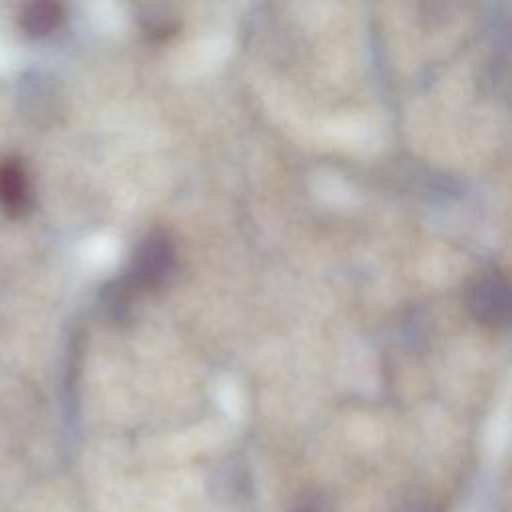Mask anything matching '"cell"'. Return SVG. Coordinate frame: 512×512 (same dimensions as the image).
I'll use <instances>...</instances> for the list:
<instances>
[{
	"mask_svg": "<svg viewBox=\"0 0 512 512\" xmlns=\"http://www.w3.org/2000/svg\"><path fill=\"white\" fill-rule=\"evenodd\" d=\"M290 512H332V506L326 500V496L314 492L300 496V500L292 506Z\"/></svg>",
	"mask_w": 512,
	"mask_h": 512,
	"instance_id": "5b68a950",
	"label": "cell"
},
{
	"mask_svg": "<svg viewBox=\"0 0 512 512\" xmlns=\"http://www.w3.org/2000/svg\"><path fill=\"white\" fill-rule=\"evenodd\" d=\"M30 202V182L20 160L0 162V206L8 214H22Z\"/></svg>",
	"mask_w": 512,
	"mask_h": 512,
	"instance_id": "3957f363",
	"label": "cell"
},
{
	"mask_svg": "<svg viewBox=\"0 0 512 512\" xmlns=\"http://www.w3.org/2000/svg\"><path fill=\"white\" fill-rule=\"evenodd\" d=\"M174 260V250L170 240L162 232H154L146 236L136 252L134 262V280L140 288L158 286L170 274Z\"/></svg>",
	"mask_w": 512,
	"mask_h": 512,
	"instance_id": "7a4b0ae2",
	"label": "cell"
},
{
	"mask_svg": "<svg viewBox=\"0 0 512 512\" xmlns=\"http://www.w3.org/2000/svg\"><path fill=\"white\" fill-rule=\"evenodd\" d=\"M468 306L480 324L498 328L508 318V284L506 278L492 270L480 276L468 294Z\"/></svg>",
	"mask_w": 512,
	"mask_h": 512,
	"instance_id": "6da1fadb",
	"label": "cell"
},
{
	"mask_svg": "<svg viewBox=\"0 0 512 512\" xmlns=\"http://www.w3.org/2000/svg\"><path fill=\"white\" fill-rule=\"evenodd\" d=\"M62 20V8L54 2H34L22 12V28L30 36L50 34Z\"/></svg>",
	"mask_w": 512,
	"mask_h": 512,
	"instance_id": "277c9868",
	"label": "cell"
}]
</instances>
